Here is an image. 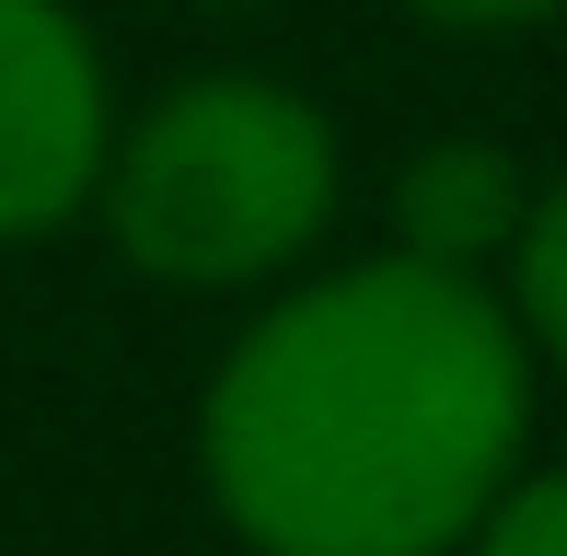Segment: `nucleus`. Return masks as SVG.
Wrapping results in <instances>:
<instances>
[{
  "label": "nucleus",
  "mask_w": 567,
  "mask_h": 556,
  "mask_svg": "<svg viewBox=\"0 0 567 556\" xmlns=\"http://www.w3.org/2000/svg\"><path fill=\"white\" fill-rule=\"evenodd\" d=\"M509 220H522V174H509L498 151H475V140L429 151V163L405 174V233H417V256H441V267H463L475 244H498Z\"/></svg>",
  "instance_id": "obj_4"
},
{
  "label": "nucleus",
  "mask_w": 567,
  "mask_h": 556,
  "mask_svg": "<svg viewBox=\"0 0 567 556\" xmlns=\"http://www.w3.org/2000/svg\"><path fill=\"white\" fill-rule=\"evenodd\" d=\"M486 556H567V475H545V487H522V498H498Z\"/></svg>",
  "instance_id": "obj_6"
},
{
  "label": "nucleus",
  "mask_w": 567,
  "mask_h": 556,
  "mask_svg": "<svg viewBox=\"0 0 567 556\" xmlns=\"http://www.w3.org/2000/svg\"><path fill=\"white\" fill-rule=\"evenodd\" d=\"M522 313L545 325V348L567 360V186L522 220Z\"/></svg>",
  "instance_id": "obj_5"
},
{
  "label": "nucleus",
  "mask_w": 567,
  "mask_h": 556,
  "mask_svg": "<svg viewBox=\"0 0 567 556\" xmlns=\"http://www.w3.org/2000/svg\"><path fill=\"white\" fill-rule=\"evenodd\" d=\"M105 209L151 278L220 290L313 244V220L337 209V140L278 82H197L140 116Z\"/></svg>",
  "instance_id": "obj_2"
},
{
  "label": "nucleus",
  "mask_w": 567,
  "mask_h": 556,
  "mask_svg": "<svg viewBox=\"0 0 567 556\" xmlns=\"http://www.w3.org/2000/svg\"><path fill=\"white\" fill-rule=\"evenodd\" d=\"M522 452V337L441 256L278 301L209 394V487L267 556H441Z\"/></svg>",
  "instance_id": "obj_1"
},
{
  "label": "nucleus",
  "mask_w": 567,
  "mask_h": 556,
  "mask_svg": "<svg viewBox=\"0 0 567 556\" xmlns=\"http://www.w3.org/2000/svg\"><path fill=\"white\" fill-rule=\"evenodd\" d=\"M105 163V82L59 0H0V233H47L82 209Z\"/></svg>",
  "instance_id": "obj_3"
},
{
  "label": "nucleus",
  "mask_w": 567,
  "mask_h": 556,
  "mask_svg": "<svg viewBox=\"0 0 567 556\" xmlns=\"http://www.w3.org/2000/svg\"><path fill=\"white\" fill-rule=\"evenodd\" d=\"M429 23H463V35H486V23H533V12H556V0H417Z\"/></svg>",
  "instance_id": "obj_7"
}]
</instances>
